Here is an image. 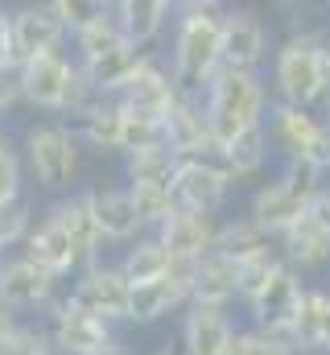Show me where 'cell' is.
I'll return each mask as SVG.
<instances>
[{"mask_svg": "<svg viewBox=\"0 0 330 355\" xmlns=\"http://www.w3.org/2000/svg\"><path fill=\"white\" fill-rule=\"evenodd\" d=\"M236 272H240V265L227 261L223 252H211L207 261H198L194 302H198V306H219V310H227V306L236 302Z\"/></svg>", "mask_w": 330, "mask_h": 355, "instance_id": "obj_30", "label": "cell"}, {"mask_svg": "<svg viewBox=\"0 0 330 355\" xmlns=\"http://www.w3.org/2000/svg\"><path fill=\"white\" fill-rule=\"evenodd\" d=\"M75 306H82L87 314L103 318V322H128V306H132V281L124 277V268L112 261H95L79 272L75 289L67 293Z\"/></svg>", "mask_w": 330, "mask_h": 355, "instance_id": "obj_7", "label": "cell"}, {"mask_svg": "<svg viewBox=\"0 0 330 355\" xmlns=\"http://www.w3.org/2000/svg\"><path fill=\"white\" fill-rule=\"evenodd\" d=\"M116 265L124 268V277H128L132 289H137V285H153V281H162L165 272L173 268V257H169V248L162 244V236L145 232L141 240H132V244L124 248V257H120Z\"/></svg>", "mask_w": 330, "mask_h": 355, "instance_id": "obj_27", "label": "cell"}, {"mask_svg": "<svg viewBox=\"0 0 330 355\" xmlns=\"http://www.w3.org/2000/svg\"><path fill=\"white\" fill-rule=\"evenodd\" d=\"M322 116H327V124H330V95H327V103H322Z\"/></svg>", "mask_w": 330, "mask_h": 355, "instance_id": "obj_46", "label": "cell"}, {"mask_svg": "<svg viewBox=\"0 0 330 355\" xmlns=\"http://www.w3.org/2000/svg\"><path fill=\"white\" fill-rule=\"evenodd\" d=\"M33 202L21 194L17 202H4L0 207V257H8L12 248H25L29 232H33Z\"/></svg>", "mask_w": 330, "mask_h": 355, "instance_id": "obj_36", "label": "cell"}, {"mask_svg": "<svg viewBox=\"0 0 330 355\" xmlns=\"http://www.w3.org/2000/svg\"><path fill=\"white\" fill-rule=\"evenodd\" d=\"M99 355H137L132 352V347H124V343H120V339H116V343H112V347H103V352Z\"/></svg>", "mask_w": 330, "mask_h": 355, "instance_id": "obj_45", "label": "cell"}, {"mask_svg": "<svg viewBox=\"0 0 330 355\" xmlns=\"http://www.w3.org/2000/svg\"><path fill=\"white\" fill-rule=\"evenodd\" d=\"M223 21L227 4L219 0H186L169 25V71L177 75L182 91L202 95L207 83L223 67Z\"/></svg>", "mask_w": 330, "mask_h": 355, "instance_id": "obj_1", "label": "cell"}, {"mask_svg": "<svg viewBox=\"0 0 330 355\" xmlns=\"http://www.w3.org/2000/svg\"><path fill=\"white\" fill-rule=\"evenodd\" d=\"M306 289H310V285H306V277H302L297 268L285 265V272L277 277V285H272V289L264 293V302L252 310V318H256V322H268V318H289V314L302 306Z\"/></svg>", "mask_w": 330, "mask_h": 355, "instance_id": "obj_34", "label": "cell"}, {"mask_svg": "<svg viewBox=\"0 0 330 355\" xmlns=\"http://www.w3.org/2000/svg\"><path fill=\"white\" fill-rule=\"evenodd\" d=\"M219 227L223 219L219 215H202V211H177L162 232V244L169 248L173 261H207L215 248H219Z\"/></svg>", "mask_w": 330, "mask_h": 355, "instance_id": "obj_18", "label": "cell"}, {"mask_svg": "<svg viewBox=\"0 0 330 355\" xmlns=\"http://www.w3.org/2000/svg\"><path fill=\"white\" fill-rule=\"evenodd\" d=\"M25 194V170H21V153L12 145V137L0 128V207L17 202Z\"/></svg>", "mask_w": 330, "mask_h": 355, "instance_id": "obj_38", "label": "cell"}, {"mask_svg": "<svg viewBox=\"0 0 330 355\" xmlns=\"http://www.w3.org/2000/svg\"><path fill=\"white\" fill-rule=\"evenodd\" d=\"M21 257L25 261H33V265L50 268L58 281L62 277H71V272H82V257H79V244L71 240V232L46 211L42 219H37V227L29 232V240H25V248H21Z\"/></svg>", "mask_w": 330, "mask_h": 355, "instance_id": "obj_17", "label": "cell"}, {"mask_svg": "<svg viewBox=\"0 0 330 355\" xmlns=\"http://www.w3.org/2000/svg\"><path fill=\"white\" fill-rule=\"evenodd\" d=\"M157 355H182V352H169V347H162V352H157Z\"/></svg>", "mask_w": 330, "mask_h": 355, "instance_id": "obj_47", "label": "cell"}, {"mask_svg": "<svg viewBox=\"0 0 330 355\" xmlns=\"http://www.w3.org/2000/svg\"><path fill=\"white\" fill-rule=\"evenodd\" d=\"M79 157L82 141L67 120H42L25 132V166L46 194H71V182L79 178Z\"/></svg>", "mask_w": 330, "mask_h": 355, "instance_id": "obj_4", "label": "cell"}, {"mask_svg": "<svg viewBox=\"0 0 330 355\" xmlns=\"http://www.w3.org/2000/svg\"><path fill=\"white\" fill-rule=\"evenodd\" d=\"M236 331L240 327L227 310L190 302L182 314V355H223Z\"/></svg>", "mask_w": 330, "mask_h": 355, "instance_id": "obj_19", "label": "cell"}, {"mask_svg": "<svg viewBox=\"0 0 330 355\" xmlns=\"http://www.w3.org/2000/svg\"><path fill=\"white\" fill-rule=\"evenodd\" d=\"M17 322H21V318H17V310H8V306L0 302V343H4V339L17 331Z\"/></svg>", "mask_w": 330, "mask_h": 355, "instance_id": "obj_44", "label": "cell"}, {"mask_svg": "<svg viewBox=\"0 0 330 355\" xmlns=\"http://www.w3.org/2000/svg\"><path fill=\"white\" fill-rule=\"evenodd\" d=\"M310 219H318L322 227H330V182L314 194V202H310Z\"/></svg>", "mask_w": 330, "mask_h": 355, "instance_id": "obj_43", "label": "cell"}, {"mask_svg": "<svg viewBox=\"0 0 330 355\" xmlns=\"http://www.w3.org/2000/svg\"><path fill=\"white\" fill-rule=\"evenodd\" d=\"M293 327L302 355H330V289H306L302 306L293 310Z\"/></svg>", "mask_w": 330, "mask_h": 355, "instance_id": "obj_25", "label": "cell"}, {"mask_svg": "<svg viewBox=\"0 0 330 355\" xmlns=\"http://www.w3.org/2000/svg\"><path fill=\"white\" fill-rule=\"evenodd\" d=\"M194 277H198L194 261H173V268L162 281L137 285L132 289V306H128V322L132 327H149V322H162V318L177 314V310L186 314V306L194 302Z\"/></svg>", "mask_w": 330, "mask_h": 355, "instance_id": "obj_10", "label": "cell"}, {"mask_svg": "<svg viewBox=\"0 0 330 355\" xmlns=\"http://www.w3.org/2000/svg\"><path fill=\"white\" fill-rule=\"evenodd\" d=\"M120 46H128V42H124V29H120V21H116V4H107L103 17H95L87 29H79V33L71 37L75 62H95V58H103V54H112V50H120Z\"/></svg>", "mask_w": 330, "mask_h": 355, "instance_id": "obj_31", "label": "cell"}, {"mask_svg": "<svg viewBox=\"0 0 330 355\" xmlns=\"http://www.w3.org/2000/svg\"><path fill=\"white\" fill-rule=\"evenodd\" d=\"M310 202H314L310 190H302L293 178L277 174V178H268V182H260V186L252 190V198H248V219L260 223L272 240H281L289 227H297V223L310 215Z\"/></svg>", "mask_w": 330, "mask_h": 355, "instance_id": "obj_8", "label": "cell"}, {"mask_svg": "<svg viewBox=\"0 0 330 355\" xmlns=\"http://www.w3.org/2000/svg\"><path fill=\"white\" fill-rule=\"evenodd\" d=\"M50 335H54V352L58 355H99L103 347L116 343V327L87 314L71 297H58L50 306Z\"/></svg>", "mask_w": 330, "mask_h": 355, "instance_id": "obj_11", "label": "cell"}, {"mask_svg": "<svg viewBox=\"0 0 330 355\" xmlns=\"http://www.w3.org/2000/svg\"><path fill=\"white\" fill-rule=\"evenodd\" d=\"M285 272V257L281 252H264L256 261H244L236 272V302H244L248 310H256L264 302V293L277 285V277Z\"/></svg>", "mask_w": 330, "mask_h": 355, "instance_id": "obj_32", "label": "cell"}, {"mask_svg": "<svg viewBox=\"0 0 330 355\" xmlns=\"http://www.w3.org/2000/svg\"><path fill=\"white\" fill-rule=\"evenodd\" d=\"M182 95H186V91H182V83H177V75L169 71V58H157V54L145 50L137 75L128 79V87L120 91L116 103H120L124 112L141 116V120L165 124V116L173 112V103H177Z\"/></svg>", "mask_w": 330, "mask_h": 355, "instance_id": "obj_6", "label": "cell"}, {"mask_svg": "<svg viewBox=\"0 0 330 355\" xmlns=\"http://www.w3.org/2000/svg\"><path fill=\"white\" fill-rule=\"evenodd\" d=\"M173 202L177 211H202V215H219L227 194L236 190V182L227 174L223 157H190L177 166L173 178Z\"/></svg>", "mask_w": 330, "mask_h": 355, "instance_id": "obj_9", "label": "cell"}, {"mask_svg": "<svg viewBox=\"0 0 330 355\" xmlns=\"http://www.w3.org/2000/svg\"><path fill=\"white\" fill-rule=\"evenodd\" d=\"M268 141L281 162H310V166H330V124L318 107H289L272 99L268 112Z\"/></svg>", "mask_w": 330, "mask_h": 355, "instance_id": "obj_5", "label": "cell"}, {"mask_svg": "<svg viewBox=\"0 0 330 355\" xmlns=\"http://www.w3.org/2000/svg\"><path fill=\"white\" fill-rule=\"evenodd\" d=\"M272 54L268 25L256 8H227L223 21V67L232 71H260Z\"/></svg>", "mask_w": 330, "mask_h": 355, "instance_id": "obj_14", "label": "cell"}, {"mask_svg": "<svg viewBox=\"0 0 330 355\" xmlns=\"http://www.w3.org/2000/svg\"><path fill=\"white\" fill-rule=\"evenodd\" d=\"M71 71H75V54H67V50H50V54L29 58L21 67V95H25V103L37 107V112L58 116L67 83H71Z\"/></svg>", "mask_w": 330, "mask_h": 355, "instance_id": "obj_15", "label": "cell"}, {"mask_svg": "<svg viewBox=\"0 0 330 355\" xmlns=\"http://www.w3.org/2000/svg\"><path fill=\"white\" fill-rule=\"evenodd\" d=\"M50 215L71 232V240L79 244L82 265H95L99 252H103V232L95 223V211H91V190H71L67 198H58L50 207Z\"/></svg>", "mask_w": 330, "mask_h": 355, "instance_id": "obj_23", "label": "cell"}, {"mask_svg": "<svg viewBox=\"0 0 330 355\" xmlns=\"http://www.w3.org/2000/svg\"><path fill=\"white\" fill-rule=\"evenodd\" d=\"M173 12H177L173 0H116V21L124 29V42L141 54L173 25Z\"/></svg>", "mask_w": 330, "mask_h": 355, "instance_id": "obj_21", "label": "cell"}, {"mask_svg": "<svg viewBox=\"0 0 330 355\" xmlns=\"http://www.w3.org/2000/svg\"><path fill=\"white\" fill-rule=\"evenodd\" d=\"M12 37H17V71H21L29 58L50 54V50H62V46L71 42L67 25L58 21V12H54L50 0H46V4H25V8H17V12H12Z\"/></svg>", "mask_w": 330, "mask_h": 355, "instance_id": "obj_16", "label": "cell"}, {"mask_svg": "<svg viewBox=\"0 0 330 355\" xmlns=\"http://www.w3.org/2000/svg\"><path fill=\"white\" fill-rule=\"evenodd\" d=\"M0 67H17V37H12V12H0Z\"/></svg>", "mask_w": 330, "mask_h": 355, "instance_id": "obj_42", "label": "cell"}, {"mask_svg": "<svg viewBox=\"0 0 330 355\" xmlns=\"http://www.w3.org/2000/svg\"><path fill=\"white\" fill-rule=\"evenodd\" d=\"M75 132L91 153H120L124 157V112L116 99H99L91 112H82L75 120Z\"/></svg>", "mask_w": 330, "mask_h": 355, "instance_id": "obj_24", "label": "cell"}, {"mask_svg": "<svg viewBox=\"0 0 330 355\" xmlns=\"http://www.w3.org/2000/svg\"><path fill=\"white\" fill-rule=\"evenodd\" d=\"M165 145L182 162H190V157H219V141H215V128H211L202 95L186 91L173 103V112L165 116Z\"/></svg>", "mask_w": 330, "mask_h": 355, "instance_id": "obj_13", "label": "cell"}, {"mask_svg": "<svg viewBox=\"0 0 330 355\" xmlns=\"http://www.w3.org/2000/svg\"><path fill=\"white\" fill-rule=\"evenodd\" d=\"M223 166H227V174H232V182L240 186V182H248V178H256L264 166H268V157H272V141H268V124H260V128H248V132H240L223 153Z\"/></svg>", "mask_w": 330, "mask_h": 355, "instance_id": "obj_29", "label": "cell"}, {"mask_svg": "<svg viewBox=\"0 0 330 355\" xmlns=\"http://www.w3.org/2000/svg\"><path fill=\"white\" fill-rule=\"evenodd\" d=\"M141 50H132V46H120V50H112V54H103V58H95V62H79L82 75L91 79V87L99 99H120V91L128 87V79L137 75V67H141Z\"/></svg>", "mask_w": 330, "mask_h": 355, "instance_id": "obj_26", "label": "cell"}, {"mask_svg": "<svg viewBox=\"0 0 330 355\" xmlns=\"http://www.w3.org/2000/svg\"><path fill=\"white\" fill-rule=\"evenodd\" d=\"M277 252L285 257V265L297 268L302 277L306 272H322V268H330V227H322L318 219L306 215L297 227H289L277 240Z\"/></svg>", "mask_w": 330, "mask_h": 355, "instance_id": "obj_22", "label": "cell"}, {"mask_svg": "<svg viewBox=\"0 0 330 355\" xmlns=\"http://www.w3.org/2000/svg\"><path fill=\"white\" fill-rule=\"evenodd\" d=\"M177 166H182V157L169 145H162V149L128 153L124 157V178H128V186H173Z\"/></svg>", "mask_w": 330, "mask_h": 355, "instance_id": "obj_33", "label": "cell"}, {"mask_svg": "<svg viewBox=\"0 0 330 355\" xmlns=\"http://www.w3.org/2000/svg\"><path fill=\"white\" fill-rule=\"evenodd\" d=\"M202 103H207V116H211L219 153H223L240 132L268 124V112H272L268 79H264L260 71H232V67H219V75H215V79L207 83V91H202Z\"/></svg>", "mask_w": 330, "mask_h": 355, "instance_id": "obj_3", "label": "cell"}, {"mask_svg": "<svg viewBox=\"0 0 330 355\" xmlns=\"http://www.w3.org/2000/svg\"><path fill=\"white\" fill-rule=\"evenodd\" d=\"M91 211H95V223L103 232V244H124L128 248L132 240L145 236L128 186H91Z\"/></svg>", "mask_w": 330, "mask_h": 355, "instance_id": "obj_20", "label": "cell"}, {"mask_svg": "<svg viewBox=\"0 0 330 355\" xmlns=\"http://www.w3.org/2000/svg\"><path fill=\"white\" fill-rule=\"evenodd\" d=\"M223 355H302V352H289V347H277L272 339H264L256 327H244V331H236L232 335V343H227V352Z\"/></svg>", "mask_w": 330, "mask_h": 355, "instance_id": "obj_40", "label": "cell"}, {"mask_svg": "<svg viewBox=\"0 0 330 355\" xmlns=\"http://www.w3.org/2000/svg\"><path fill=\"white\" fill-rule=\"evenodd\" d=\"M54 4V12H58V21L67 25V33L75 37L79 29H87L95 17H103V8L112 4V0H50Z\"/></svg>", "mask_w": 330, "mask_h": 355, "instance_id": "obj_39", "label": "cell"}, {"mask_svg": "<svg viewBox=\"0 0 330 355\" xmlns=\"http://www.w3.org/2000/svg\"><path fill=\"white\" fill-rule=\"evenodd\" d=\"M0 355H58L54 352V335L42 322H17V331L0 343Z\"/></svg>", "mask_w": 330, "mask_h": 355, "instance_id": "obj_37", "label": "cell"}, {"mask_svg": "<svg viewBox=\"0 0 330 355\" xmlns=\"http://www.w3.org/2000/svg\"><path fill=\"white\" fill-rule=\"evenodd\" d=\"M17 103H25V95H21V71L17 67H0V116L12 112Z\"/></svg>", "mask_w": 330, "mask_h": 355, "instance_id": "obj_41", "label": "cell"}, {"mask_svg": "<svg viewBox=\"0 0 330 355\" xmlns=\"http://www.w3.org/2000/svg\"><path fill=\"white\" fill-rule=\"evenodd\" d=\"M128 194H132V207L141 215V227L153 232V236L177 215V202H173L169 186H128Z\"/></svg>", "mask_w": 330, "mask_h": 355, "instance_id": "obj_35", "label": "cell"}, {"mask_svg": "<svg viewBox=\"0 0 330 355\" xmlns=\"http://www.w3.org/2000/svg\"><path fill=\"white\" fill-rule=\"evenodd\" d=\"M0 12H4V8H0Z\"/></svg>", "mask_w": 330, "mask_h": 355, "instance_id": "obj_48", "label": "cell"}, {"mask_svg": "<svg viewBox=\"0 0 330 355\" xmlns=\"http://www.w3.org/2000/svg\"><path fill=\"white\" fill-rule=\"evenodd\" d=\"M58 285L62 281L50 268L25 261L21 252L0 261V302L8 310H17V314L21 310H50L58 302Z\"/></svg>", "mask_w": 330, "mask_h": 355, "instance_id": "obj_12", "label": "cell"}, {"mask_svg": "<svg viewBox=\"0 0 330 355\" xmlns=\"http://www.w3.org/2000/svg\"><path fill=\"white\" fill-rule=\"evenodd\" d=\"M215 252H223L227 261L244 265V261H256V257H264V252H277V240H272L260 223H252L248 215H236V219H223V227H219V248H215Z\"/></svg>", "mask_w": 330, "mask_h": 355, "instance_id": "obj_28", "label": "cell"}, {"mask_svg": "<svg viewBox=\"0 0 330 355\" xmlns=\"http://www.w3.org/2000/svg\"><path fill=\"white\" fill-rule=\"evenodd\" d=\"M272 99L289 107H322L330 95V33L297 29L289 33L268 62Z\"/></svg>", "mask_w": 330, "mask_h": 355, "instance_id": "obj_2", "label": "cell"}]
</instances>
